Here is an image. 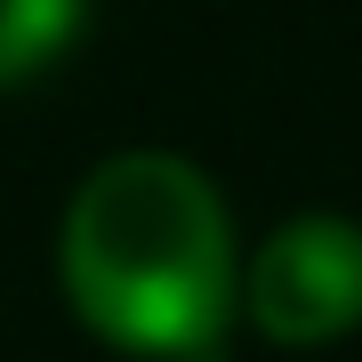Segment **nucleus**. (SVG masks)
<instances>
[{
	"mask_svg": "<svg viewBox=\"0 0 362 362\" xmlns=\"http://www.w3.org/2000/svg\"><path fill=\"white\" fill-rule=\"evenodd\" d=\"M81 8L89 0H0V89H16L40 65H57L81 33Z\"/></svg>",
	"mask_w": 362,
	"mask_h": 362,
	"instance_id": "3",
	"label": "nucleus"
},
{
	"mask_svg": "<svg viewBox=\"0 0 362 362\" xmlns=\"http://www.w3.org/2000/svg\"><path fill=\"white\" fill-rule=\"evenodd\" d=\"M73 314L121 354L226 362L233 314V209L185 153L129 145L97 161L65 202L57 233Z\"/></svg>",
	"mask_w": 362,
	"mask_h": 362,
	"instance_id": "1",
	"label": "nucleus"
},
{
	"mask_svg": "<svg viewBox=\"0 0 362 362\" xmlns=\"http://www.w3.org/2000/svg\"><path fill=\"white\" fill-rule=\"evenodd\" d=\"M250 322L274 346H330L362 322V226L354 218H290L258 242V258L242 274Z\"/></svg>",
	"mask_w": 362,
	"mask_h": 362,
	"instance_id": "2",
	"label": "nucleus"
}]
</instances>
